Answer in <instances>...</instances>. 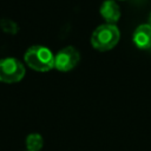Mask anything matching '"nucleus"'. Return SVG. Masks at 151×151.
I'll return each mask as SVG.
<instances>
[{
  "instance_id": "nucleus-1",
  "label": "nucleus",
  "mask_w": 151,
  "mask_h": 151,
  "mask_svg": "<svg viewBox=\"0 0 151 151\" xmlns=\"http://www.w3.org/2000/svg\"><path fill=\"white\" fill-rule=\"evenodd\" d=\"M24 59L31 68L39 72H47L54 67V55L45 46H31L25 52Z\"/></svg>"
},
{
  "instance_id": "nucleus-4",
  "label": "nucleus",
  "mask_w": 151,
  "mask_h": 151,
  "mask_svg": "<svg viewBox=\"0 0 151 151\" xmlns=\"http://www.w3.org/2000/svg\"><path fill=\"white\" fill-rule=\"evenodd\" d=\"M80 60L79 51L73 46H66L61 48L54 55V67L58 71L66 72L74 68Z\"/></svg>"
},
{
  "instance_id": "nucleus-5",
  "label": "nucleus",
  "mask_w": 151,
  "mask_h": 151,
  "mask_svg": "<svg viewBox=\"0 0 151 151\" xmlns=\"http://www.w3.org/2000/svg\"><path fill=\"white\" fill-rule=\"evenodd\" d=\"M132 39L138 48L142 50L151 48V25L150 24L139 25L134 29Z\"/></svg>"
},
{
  "instance_id": "nucleus-2",
  "label": "nucleus",
  "mask_w": 151,
  "mask_h": 151,
  "mask_svg": "<svg viewBox=\"0 0 151 151\" xmlns=\"http://www.w3.org/2000/svg\"><path fill=\"white\" fill-rule=\"evenodd\" d=\"M119 38L120 33L116 25L103 24L92 32L91 45L98 51H109L118 44Z\"/></svg>"
},
{
  "instance_id": "nucleus-6",
  "label": "nucleus",
  "mask_w": 151,
  "mask_h": 151,
  "mask_svg": "<svg viewBox=\"0 0 151 151\" xmlns=\"http://www.w3.org/2000/svg\"><path fill=\"white\" fill-rule=\"evenodd\" d=\"M100 14L106 24L114 25L120 18V8L114 0H105L100 6Z\"/></svg>"
},
{
  "instance_id": "nucleus-3",
  "label": "nucleus",
  "mask_w": 151,
  "mask_h": 151,
  "mask_svg": "<svg viewBox=\"0 0 151 151\" xmlns=\"http://www.w3.org/2000/svg\"><path fill=\"white\" fill-rule=\"evenodd\" d=\"M25 76V67L15 58L0 59V81L12 84L20 81Z\"/></svg>"
},
{
  "instance_id": "nucleus-9",
  "label": "nucleus",
  "mask_w": 151,
  "mask_h": 151,
  "mask_svg": "<svg viewBox=\"0 0 151 151\" xmlns=\"http://www.w3.org/2000/svg\"><path fill=\"white\" fill-rule=\"evenodd\" d=\"M27 151H28V150H27Z\"/></svg>"
},
{
  "instance_id": "nucleus-8",
  "label": "nucleus",
  "mask_w": 151,
  "mask_h": 151,
  "mask_svg": "<svg viewBox=\"0 0 151 151\" xmlns=\"http://www.w3.org/2000/svg\"><path fill=\"white\" fill-rule=\"evenodd\" d=\"M150 25H151V14H150Z\"/></svg>"
},
{
  "instance_id": "nucleus-7",
  "label": "nucleus",
  "mask_w": 151,
  "mask_h": 151,
  "mask_svg": "<svg viewBox=\"0 0 151 151\" xmlns=\"http://www.w3.org/2000/svg\"><path fill=\"white\" fill-rule=\"evenodd\" d=\"M44 145L42 137L39 133H31L26 138V147L28 151H40Z\"/></svg>"
}]
</instances>
